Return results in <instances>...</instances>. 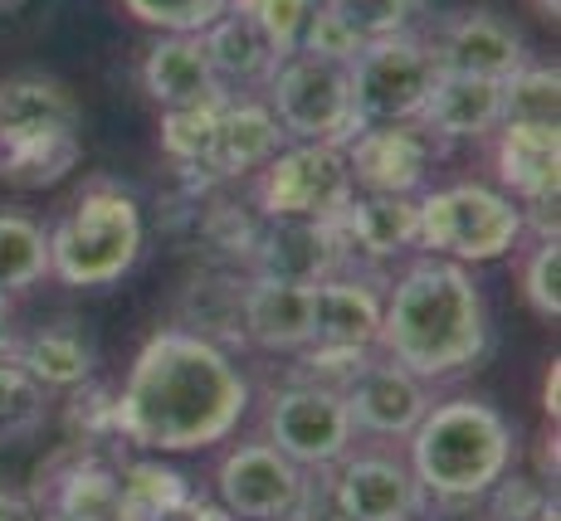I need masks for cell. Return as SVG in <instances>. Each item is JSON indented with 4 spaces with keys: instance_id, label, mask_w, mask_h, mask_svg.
Here are the masks:
<instances>
[{
    "instance_id": "3",
    "label": "cell",
    "mask_w": 561,
    "mask_h": 521,
    "mask_svg": "<svg viewBox=\"0 0 561 521\" xmlns=\"http://www.w3.org/2000/svg\"><path fill=\"white\" fill-rule=\"evenodd\" d=\"M405 463L420 493L435 502H483V493L517 463V429L479 395L430 400L425 419L405 439Z\"/></svg>"
},
{
    "instance_id": "16",
    "label": "cell",
    "mask_w": 561,
    "mask_h": 521,
    "mask_svg": "<svg viewBox=\"0 0 561 521\" xmlns=\"http://www.w3.org/2000/svg\"><path fill=\"white\" fill-rule=\"evenodd\" d=\"M439 69L449 73H479V79H508L527 63V39L517 35L499 10H455L430 30Z\"/></svg>"
},
{
    "instance_id": "42",
    "label": "cell",
    "mask_w": 561,
    "mask_h": 521,
    "mask_svg": "<svg viewBox=\"0 0 561 521\" xmlns=\"http://www.w3.org/2000/svg\"><path fill=\"white\" fill-rule=\"evenodd\" d=\"M537 10H542V20H552V25H557V15H561V0H537Z\"/></svg>"
},
{
    "instance_id": "27",
    "label": "cell",
    "mask_w": 561,
    "mask_h": 521,
    "mask_svg": "<svg viewBox=\"0 0 561 521\" xmlns=\"http://www.w3.org/2000/svg\"><path fill=\"white\" fill-rule=\"evenodd\" d=\"M117 483H123L127 521H181V512L196 502L191 487H186V477H181L176 468H167L157 453L127 463V468L117 473Z\"/></svg>"
},
{
    "instance_id": "6",
    "label": "cell",
    "mask_w": 561,
    "mask_h": 521,
    "mask_svg": "<svg viewBox=\"0 0 561 521\" xmlns=\"http://www.w3.org/2000/svg\"><path fill=\"white\" fill-rule=\"evenodd\" d=\"M420 239L415 248L449 264H499L527 239L523 205L489 181H455V186L420 190Z\"/></svg>"
},
{
    "instance_id": "44",
    "label": "cell",
    "mask_w": 561,
    "mask_h": 521,
    "mask_svg": "<svg viewBox=\"0 0 561 521\" xmlns=\"http://www.w3.org/2000/svg\"><path fill=\"white\" fill-rule=\"evenodd\" d=\"M284 521H298V517H284Z\"/></svg>"
},
{
    "instance_id": "22",
    "label": "cell",
    "mask_w": 561,
    "mask_h": 521,
    "mask_svg": "<svg viewBox=\"0 0 561 521\" xmlns=\"http://www.w3.org/2000/svg\"><path fill=\"white\" fill-rule=\"evenodd\" d=\"M312 283H284V278L254 274L244 283L240 332L244 341L268 356H298L312 341Z\"/></svg>"
},
{
    "instance_id": "9",
    "label": "cell",
    "mask_w": 561,
    "mask_h": 521,
    "mask_svg": "<svg viewBox=\"0 0 561 521\" xmlns=\"http://www.w3.org/2000/svg\"><path fill=\"white\" fill-rule=\"evenodd\" d=\"M362 123H415L439 79V59L420 30L366 39L347 63Z\"/></svg>"
},
{
    "instance_id": "12",
    "label": "cell",
    "mask_w": 561,
    "mask_h": 521,
    "mask_svg": "<svg viewBox=\"0 0 561 521\" xmlns=\"http://www.w3.org/2000/svg\"><path fill=\"white\" fill-rule=\"evenodd\" d=\"M352 186L366 195H420L430 190L439 147L420 123H362L342 142Z\"/></svg>"
},
{
    "instance_id": "30",
    "label": "cell",
    "mask_w": 561,
    "mask_h": 521,
    "mask_svg": "<svg viewBox=\"0 0 561 521\" xmlns=\"http://www.w3.org/2000/svg\"><path fill=\"white\" fill-rule=\"evenodd\" d=\"M561 117V73L557 63L527 59L503 79V123H557Z\"/></svg>"
},
{
    "instance_id": "14",
    "label": "cell",
    "mask_w": 561,
    "mask_h": 521,
    "mask_svg": "<svg viewBox=\"0 0 561 521\" xmlns=\"http://www.w3.org/2000/svg\"><path fill=\"white\" fill-rule=\"evenodd\" d=\"M342 400H347V415H352V429L357 433L405 443L410 429L425 419L435 395H430V385L420 375H410L405 366H396L391 356L376 351L371 361L342 385Z\"/></svg>"
},
{
    "instance_id": "28",
    "label": "cell",
    "mask_w": 561,
    "mask_h": 521,
    "mask_svg": "<svg viewBox=\"0 0 561 521\" xmlns=\"http://www.w3.org/2000/svg\"><path fill=\"white\" fill-rule=\"evenodd\" d=\"M49 278V230L25 210H0V288L15 298Z\"/></svg>"
},
{
    "instance_id": "26",
    "label": "cell",
    "mask_w": 561,
    "mask_h": 521,
    "mask_svg": "<svg viewBox=\"0 0 561 521\" xmlns=\"http://www.w3.org/2000/svg\"><path fill=\"white\" fill-rule=\"evenodd\" d=\"M15 361L25 366L49 395L64 390H83L93 380V341L73 322H54V327L35 332L30 341L15 346Z\"/></svg>"
},
{
    "instance_id": "33",
    "label": "cell",
    "mask_w": 561,
    "mask_h": 521,
    "mask_svg": "<svg viewBox=\"0 0 561 521\" xmlns=\"http://www.w3.org/2000/svg\"><path fill=\"white\" fill-rule=\"evenodd\" d=\"M123 5L133 20L161 30V35H201L210 20L230 10V0H123Z\"/></svg>"
},
{
    "instance_id": "13",
    "label": "cell",
    "mask_w": 561,
    "mask_h": 521,
    "mask_svg": "<svg viewBox=\"0 0 561 521\" xmlns=\"http://www.w3.org/2000/svg\"><path fill=\"white\" fill-rule=\"evenodd\" d=\"M332 502L347 521H415L425 507L415 473L396 453H357L328 468Z\"/></svg>"
},
{
    "instance_id": "25",
    "label": "cell",
    "mask_w": 561,
    "mask_h": 521,
    "mask_svg": "<svg viewBox=\"0 0 561 521\" xmlns=\"http://www.w3.org/2000/svg\"><path fill=\"white\" fill-rule=\"evenodd\" d=\"M45 502L49 521H127V507H123V483L107 463L89 459L83 453L73 468H54L49 473V497L35 493Z\"/></svg>"
},
{
    "instance_id": "10",
    "label": "cell",
    "mask_w": 561,
    "mask_h": 521,
    "mask_svg": "<svg viewBox=\"0 0 561 521\" xmlns=\"http://www.w3.org/2000/svg\"><path fill=\"white\" fill-rule=\"evenodd\" d=\"M264 439L308 473L332 468L357 449L347 400L322 380H294L264 400Z\"/></svg>"
},
{
    "instance_id": "37",
    "label": "cell",
    "mask_w": 561,
    "mask_h": 521,
    "mask_svg": "<svg viewBox=\"0 0 561 521\" xmlns=\"http://www.w3.org/2000/svg\"><path fill=\"white\" fill-rule=\"evenodd\" d=\"M483 497H489L493 521H537L542 517V507L552 502V493L542 487V477H517L513 468L503 473Z\"/></svg>"
},
{
    "instance_id": "7",
    "label": "cell",
    "mask_w": 561,
    "mask_h": 521,
    "mask_svg": "<svg viewBox=\"0 0 561 521\" xmlns=\"http://www.w3.org/2000/svg\"><path fill=\"white\" fill-rule=\"evenodd\" d=\"M264 103L274 123L284 127L288 142H347L362 127L357 103H352V73L337 59L318 54H284L274 79L264 83Z\"/></svg>"
},
{
    "instance_id": "35",
    "label": "cell",
    "mask_w": 561,
    "mask_h": 521,
    "mask_svg": "<svg viewBox=\"0 0 561 521\" xmlns=\"http://www.w3.org/2000/svg\"><path fill=\"white\" fill-rule=\"evenodd\" d=\"M362 39H381V35H401L415 30L420 0H328Z\"/></svg>"
},
{
    "instance_id": "23",
    "label": "cell",
    "mask_w": 561,
    "mask_h": 521,
    "mask_svg": "<svg viewBox=\"0 0 561 521\" xmlns=\"http://www.w3.org/2000/svg\"><path fill=\"white\" fill-rule=\"evenodd\" d=\"M142 89L157 107H186V103H210V97H230L220 83L210 54L201 35H161L142 59Z\"/></svg>"
},
{
    "instance_id": "24",
    "label": "cell",
    "mask_w": 561,
    "mask_h": 521,
    "mask_svg": "<svg viewBox=\"0 0 561 521\" xmlns=\"http://www.w3.org/2000/svg\"><path fill=\"white\" fill-rule=\"evenodd\" d=\"M201 39H205V54H210V63H215L225 89L264 93V83L274 79V69L284 63V54H278L274 39H268L250 15H240L234 5L225 10L220 20H210V25L201 30Z\"/></svg>"
},
{
    "instance_id": "39",
    "label": "cell",
    "mask_w": 561,
    "mask_h": 521,
    "mask_svg": "<svg viewBox=\"0 0 561 521\" xmlns=\"http://www.w3.org/2000/svg\"><path fill=\"white\" fill-rule=\"evenodd\" d=\"M181 521H240V517L225 512L220 502H191L186 512H181Z\"/></svg>"
},
{
    "instance_id": "20",
    "label": "cell",
    "mask_w": 561,
    "mask_h": 521,
    "mask_svg": "<svg viewBox=\"0 0 561 521\" xmlns=\"http://www.w3.org/2000/svg\"><path fill=\"white\" fill-rule=\"evenodd\" d=\"M284 127L274 123L264 97H250V93H230L220 103V117H215V137H210V151H205V166L215 181H250L278 147H284Z\"/></svg>"
},
{
    "instance_id": "43",
    "label": "cell",
    "mask_w": 561,
    "mask_h": 521,
    "mask_svg": "<svg viewBox=\"0 0 561 521\" xmlns=\"http://www.w3.org/2000/svg\"><path fill=\"white\" fill-rule=\"evenodd\" d=\"M20 5H25V0H0V15H15Z\"/></svg>"
},
{
    "instance_id": "34",
    "label": "cell",
    "mask_w": 561,
    "mask_h": 521,
    "mask_svg": "<svg viewBox=\"0 0 561 521\" xmlns=\"http://www.w3.org/2000/svg\"><path fill=\"white\" fill-rule=\"evenodd\" d=\"M240 15H250L259 30L278 45V54H294L298 39H304L308 15L318 10V0H230Z\"/></svg>"
},
{
    "instance_id": "18",
    "label": "cell",
    "mask_w": 561,
    "mask_h": 521,
    "mask_svg": "<svg viewBox=\"0 0 561 521\" xmlns=\"http://www.w3.org/2000/svg\"><path fill=\"white\" fill-rule=\"evenodd\" d=\"M332 230H337L347 268L386 264V258H401L415 248L420 205H415V195H366V190H357L347 205H342L337 220H332Z\"/></svg>"
},
{
    "instance_id": "21",
    "label": "cell",
    "mask_w": 561,
    "mask_h": 521,
    "mask_svg": "<svg viewBox=\"0 0 561 521\" xmlns=\"http://www.w3.org/2000/svg\"><path fill=\"white\" fill-rule=\"evenodd\" d=\"M250 248L254 274L284 278V283H318V278L347 268L332 220H264Z\"/></svg>"
},
{
    "instance_id": "40",
    "label": "cell",
    "mask_w": 561,
    "mask_h": 521,
    "mask_svg": "<svg viewBox=\"0 0 561 521\" xmlns=\"http://www.w3.org/2000/svg\"><path fill=\"white\" fill-rule=\"evenodd\" d=\"M557 380H561V366L552 361V371H547V380H542V409H547V419H557Z\"/></svg>"
},
{
    "instance_id": "11",
    "label": "cell",
    "mask_w": 561,
    "mask_h": 521,
    "mask_svg": "<svg viewBox=\"0 0 561 521\" xmlns=\"http://www.w3.org/2000/svg\"><path fill=\"white\" fill-rule=\"evenodd\" d=\"M308 468L274 449L268 439H244L215 463V497L240 521H284L298 512Z\"/></svg>"
},
{
    "instance_id": "31",
    "label": "cell",
    "mask_w": 561,
    "mask_h": 521,
    "mask_svg": "<svg viewBox=\"0 0 561 521\" xmlns=\"http://www.w3.org/2000/svg\"><path fill=\"white\" fill-rule=\"evenodd\" d=\"M220 103H225V97H210V103H186V107H161V151H167L176 166H186V171L205 166V151H210Z\"/></svg>"
},
{
    "instance_id": "32",
    "label": "cell",
    "mask_w": 561,
    "mask_h": 521,
    "mask_svg": "<svg viewBox=\"0 0 561 521\" xmlns=\"http://www.w3.org/2000/svg\"><path fill=\"white\" fill-rule=\"evenodd\" d=\"M517 283H523L527 308L542 322L561 317V239H533V248L517 264Z\"/></svg>"
},
{
    "instance_id": "4",
    "label": "cell",
    "mask_w": 561,
    "mask_h": 521,
    "mask_svg": "<svg viewBox=\"0 0 561 521\" xmlns=\"http://www.w3.org/2000/svg\"><path fill=\"white\" fill-rule=\"evenodd\" d=\"M83 161V113L69 83L15 73L0 83V181L49 190Z\"/></svg>"
},
{
    "instance_id": "5",
    "label": "cell",
    "mask_w": 561,
    "mask_h": 521,
    "mask_svg": "<svg viewBox=\"0 0 561 521\" xmlns=\"http://www.w3.org/2000/svg\"><path fill=\"white\" fill-rule=\"evenodd\" d=\"M147 244V220L133 190L117 181H89L49 230V278L64 288L99 292L123 283Z\"/></svg>"
},
{
    "instance_id": "2",
    "label": "cell",
    "mask_w": 561,
    "mask_h": 521,
    "mask_svg": "<svg viewBox=\"0 0 561 521\" xmlns=\"http://www.w3.org/2000/svg\"><path fill=\"white\" fill-rule=\"evenodd\" d=\"M376 351L425 385L473 371L489 351V302L469 268L435 254L410 258L381 298Z\"/></svg>"
},
{
    "instance_id": "41",
    "label": "cell",
    "mask_w": 561,
    "mask_h": 521,
    "mask_svg": "<svg viewBox=\"0 0 561 521\" xmlns=\"http://www.w3.org/2000/svg\"><path fill=\"white\" fill-rule=\"evenodd\" d=\"M10 336V292L0 288V341H5Z\"/></svg>"
},
{
    "instance_id": "19",
    "label": "cell",
    "mask_w": 561,
    "mask_h": 521,
    "mask_svg": "<svg viewBox=\"0 0 561 521\" xmlns=\"http://www.w3.org/2000/svg\"><path fill=\"white\" fill-rule=\"evenodd\" d=\"M439 147L449 142H489L493 127L503 123V83L479 79V73H449L439 69L435 89L415 117Z\"/></svg>"
},
{
    "instance_id": "1",
    "label": "cell",
    "mask_w": 561,
    "mask_h": 521,
    "mask_svg": "<svg viewBox=\"0 0 561 521\" xmlns=\"http://www.w3.org/2000/svg\"><path fill=\"white\" fill-rule=\"evenodd\" d=\"M250 415V380L220 341L161 327L142 341L113 395V433L137 453H196L225 443Z\"/></svg>"
},
{
    "instance_id": "15",
    "label": "cell",
    "mask_w": 561,
    "mask_h": 521,
    "mask_svg": "<svg viewBox=\"0 0 561 521\" xmlns=\"http://www.w3.org/2000/svg\"><path fill=\"white\" fill-rule=\"evenodd\" d=\"M312 292V341L304 351H376L381 332V283L362 268H337L318 278Z\"/></svg>"
},
{
    "instance_id": "29",
    "label": "cell",
    "mask_w": 561,
    "mask_h": 521,
    "mask_svg": "<svg viewBox=\"0 0 561 521\" xmlns=\"http://www.w3.org/2000/svg\"><path fill=\"white\" fill-rule=\"evenodd\" d=\"M45 419H49V390L15 361V351L5 356V341H0V449L35 439L45 429Z\"/></svg>"
},
{
    "instance_id": "38",
    "label": "cell",
    "mask_w": 561,
    "mask_h": 521,
    "mask_svg": "<svg viewBox=\"0 0 561 521\" xmlns=\"http://www.w3.org/2000/svg\"><path fill=\"white\" fill-rule=\"evenodd\" d=\"M0 521H49L45 502L35 493H15V487H0Z\"/></svg>"
},
{
    "instance_id": "36",
    "label": "cell",
    "mask_w": 561,
    "mask_h": 521,
    "mask_svg": "<svg viewBox=\"0 0 561 521\" xmlns=\"http://www.w3.org/2000/svg\"><path fill=\"white\" fill-rule=\"evenodd\" d=\"M362 45H366V39L337 15V10L328 5V0H318V10H312L308 25H304V39H298V49H304V54L337 59V63H352V54H357Z\"/></svg>"
},
{
    "instance_id": "17",
    "label": "cell",
    "mask_w": 561,
    "mask_h": 521,
    "mask_svg": "<svg viewBox=\"0 0 561 521\" xmlns=\"http://www.w3.org/2000/svg\"><path fill=\"white\" fill-rule=\"evenodd\" d=\"M499 190L517 205H542L561 195V123H499L489 137Z\"/></svg>"
},
{
    "instance_id": "8",
    "label": "cell",
    "mask_w": 561,
    "mask_h": 521,
    "mask_svg": "<svg viewBox=\"0 0 561 521\" xmlns=\"http://www.w3.org/2000/svg\"><path fill=\"white\" fill-rule=\"evenodd\" d=\"M250 186L264 220H337L357 195L347 151L337 142H284L250 176Z\"/></svg>"
}]
</instances>
